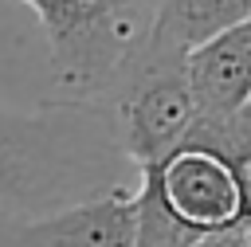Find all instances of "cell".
<instances>
[{
    "label": "cell",
    "mask_w": 251,
    "mask_h": 247,
    "mask_svg": "<svg viewBox=\"0 0 251 247\" xmlns=\"http://www.w3.org/2000/svg\"><path fill=\"white\" fill-rule=\"evenodd\" d=\"M94 192L90 157L63 110L24 114L0 106V212L43 216Z\"/></svg>",
    "instance_id": "1"
},
{
    "label": "cell",
    "mask_w": 251,
    "mask_h": 247,
    "mask_svg": "<svg viewBox=\"0 0 251 247\" xmlns=\"http://www.w3.org/2000/svg\"><path fill=\"white\" fill-rule=\"evenodd\" d=\"M47 35L51 71L71 94H102L149 35L145 0H24Z\"/></svg>",
    "instance_id": "2"
},
{
    "label": "cell",
    "mask_w": 251,
    "mask_h": 247,
    "mask_svg": "<svg viewBox=\"0 0 251 247\" xmlns=\"http://www.w3.org/2000/svg\"><path fill=\"white\" fill-rule=\"evenodd\" d=\"M118 149L141 169L165 161L188 141L200 122V106L184 71V55L137 47L118 82Z\"/></svg>",
    "instance_id": "3"
},
{
    "label": "cell",
    "mask_w": 251,
    "mask_h": 247,
    "mask_svg": "<svg viewBox=\"0 0 251 247\" xmlns=\"http://www.w3.org/2000/svg\"><path fill=\"white\" fill-rule=\"evenodd\" d=\"M141 184H149L161 208L196 239L243 216V196L231 165L216 149L196 141H184L165 161L141 169Z\"/></svg>",
    "instance_id": "4"
},
{
    "label": "cell",
    "mask_w": 251,
    "mask_h": 247,
    "mask_svg": "<svg viewBox=\"0 0 251 247\" xmlns=\"http://www.w3.org/2000/svg\"><path fill=\"white\" fill-rule=\"evenodd\" d=\"M137 200L126 184H106L86 200L43 216H24L0 231V247H133Z\"/></svg>",
    "instance_id": "5"
},
{
    "label": "cell",
    "mask_w": 251,
    "mask_h": 247,
    "mask_svg": "<svg viewBox=\"0 0 251 247\" xmlns=\"http://www.w3.org/2000/svg\"><path fill=\"white\" fill-rule=\"evenodd\" d=\"M200 122H224L251 102V16L184 55Z\"/></svg>",
    "instance_id": "6"
},
{
    "label": "cell",
    "mask_w": 251,
    "mask_h": 247,
    "mask_svg": "<svg viewBox=\"0 0 251 247\" xmlns=\"http://www.w3.org/2000/svg\"><path fill=\"white\" fill-rule=\"evenodd\" d=\"M247 16H251V0H157L145 47L188 55L192 47L208 43L212 35L227 31Z\"/></svg>",
    "instance_id": "7"
},
{
    "label": "cell",
    "mask_w": 251,
    "mask_h": 247,
    "mask_svg": "<svg viewBox=\"0 0 251 247\" xmlns=\"http://www.w3.org/2000/svg\"><path fill=\"white\" fill-rule=\"evenodd\" d=\"M196 247H251V216H239V220H231L227 227L200 235Z\"/></svg>",
    "instance_id": "8"
}]
</instances>
